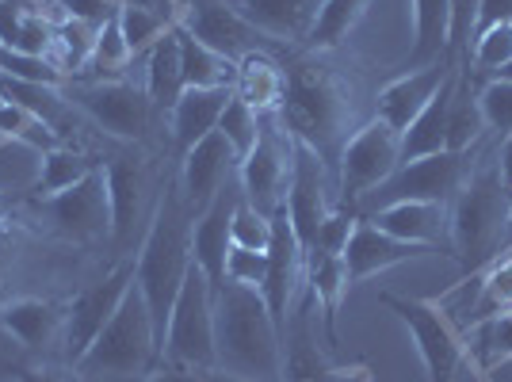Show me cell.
<instances>
[{
    "mask_svg": "<svg viewBox=\"0 0 512 382\" xmlns=\"http://www.w3.org/2000/svg\"><path fill=\"white\" fill-rule=\"evenodd\" d=\"M119 4L123 0H62V16L65 20L88 23L92 31H100L107 20L119 16Z\"/></svg>",
    "mask_w": 512,
    "mask_h": 382,
    "instance_id": "c3c4849f",
    "label": "cell"
},
{
    "mask_svg": "<svg viewBox=\"0 0 512 382\" xmlns=\"http://www.w3.org/2000/svg\"><path fill=\"white\" fill-rule=\"evenodd\" d=\"M268 279V253H249V249H234L226 256V283H241V287H253L260 291Z\"/></svg>",
    "mask_w": 512,
    "mask_h": 382,
    "instance_id": "bcb514c9",
    "label": "cell"
},
{
    "mask_svg": "<svg viewBox=\"0 0 512 382\" xmlns=\"http://www.w3.org/2000/svg\"><path fill=\"white\" fill-rule=\"evenodd\" d=\"M451 4V43H448V62L455 65L459 54H467L474 35H478V8L482 0H448Z\"/></svg>",
    "mask_w": 512,
    "mask_h": 382,
    "instance_id": "ee69618b",
    "label": "cell"
},
{
    "mask_svg": "<svg viewBox=\"0 0 512 382\" xmlns=\"http://www.w3.org/2000/svg\"><path fill=\"white\" fill-rule=\"evenodd\" d=\"M371 0H321L318 16H314V27L310 35L302 39V46L310 54H321V50H337V46L356 31V23L367 16Z\"/></svg>",
    "mask_w": 512,
    "mask_h": 382,
    "instance_id": "d6a6232c",
    "label": "cell"
},
{
    "mask_svg": "<svg viewBox=\"0 0 512 382\" xmlns=\"http://www.w3.org/2000/svg\"><path fill=\"white\" fill-rule=\"evenodd\" d=\"M272 230H276V218L253 211L245 199H237L234 222H230V245H234V249L268 253V249H272Z\"/></svg>",
    "mask_w": 512,
    "mask_h": 382,
    "instance_id": "b9f144b4",
    "label": "cell"
},
{
    "mask_svg": "<svg viewBox=\"0 0 512 382\" xmlns=\"http://www.w3.org/2000/svg\"><path fill=\"white\" fill-rule=\"evenodd\" d=\"M291 165H295V134L283 127L276 115H260V138H256L253 153L237 165L241 176V199L253 211L276 218V211L287 199V184H291Z\"/></svg>",
    "mask_w": 512,
    "mask_h": 382,
    "instance_id": "9c48e42d",
    "label": "cell"
},
{
    "mask_svg": "<svg viewBox=\"0 0 512 382\" xmlns=\"http://www.w3.org/2000/svg\"><path fill=\"white\" fill-rule=\"evenodd\" d=\"M234 100V85H218V88H184V96L172 104L169 111V130L176 153L184 157L192 146H199L211 130H218V119L226 104Z\"/></svg>",
    "mask_w": 512,
    "mask_h": 382,
    "instance_id": "cb8c5ba5",
    "label": "cell"
},
{
    "mask_svg": "<svg viewBox=\"0 0 512 382\" xmlns=\"http://www.w3.org/2000/svg\"><path fill=\"white\" fill-rule=\"evenodd\" d=\"M0 100L31 111L35 119H43L46 127H54L62 134V123L69 115V100L62 96L58 85H43V81H20V77H4L0 73Z\"/></svg>",
    "mask_w": 512,
    "mask_h": 382,
    "instance_id": "e575fe53",
    "label": "cell"
},
{
    "mask_svg": "<svg viewBox=\"0 0 512 382\" xmlns=\"http://www.w3.org/2000/svg\"><path fill=\"white\" fill-rule=\"evenodd\" d=\"M176 43H180V65H184V88H218L234 85L237 65L222 54H214L211 46H203L192 31H184L180 23H172Z\"/></svg>",
    "mask_w": 512,
    "mask_h": 382,
    "instance_id": "1f68e13d",
    "label": "cell"
},
{
    "mask_svg": "<svg viewBox=\"0 0 512 382\" xmlns=\"http://www.w3.org/2000/svg\"><path fill=\"white\" fill-rule=\"evenodd\" d=\"M234 92L253 107L256 115H276L283 107V92H287V77L264 50H253L237 62Z\"/></svg>",
    "mask_w": 512,
    "mask_h": 382,
    "instance_id": "f1b7e54d",
    "label": "cell"
},
{
    "mask_svg": "<svg viewBox=\"0 0 512 382\" xmlns=\"http://www.w3.org/2000/svg\"><path fill=\"white\" fill-rule=\"evenodd\" d=\"M142 88L150 92L153 107H165V111H172V104L184 96V65H180V43L172 27L146 50V85Z\"/></svg>",
    "mask_w": 512,
    "mask_h": 382,
    "instance_id": "4dcf8cb0",
    "label": "cell"
},
{
    "mask_svg": "<svg viewBox=\"0 0 512 382\" xmlns=\"http://www.w3.org/2000/svg\"><path fill=\"white\" fill-rule=\"evenodd\" d=\"M142 382H214V371H192V367H172V363H161V367L150 371Z\"/></svg>",
    "mask_w": 512,
    "mask_h": 382,
    "instance_id": "681fc988",
    "label": "cell"
},
{
    "mask_svg": "<svg viewBox=\"0 0 512 382\" xmlns=\"http://www.w3.org/2000/svg\"><path fill=\"white\" fill-rule=\"evenodd\" d=\"M165 363L192 367V371H218L214 356V291L199 268H188L184 287L176 295L165 337Z\"/></svg>",
    "mask_w": 512,
    "mask_h": 382,
    "instance_id": "ba28073f",
    "label": "cell"
},
{
    "mask_svg": "<svg viewBox=\"0 0 512 382\" xmlns=\"http://www.w3.org/2000/svg\"><path fill=\"white\" fill-rule=\"evenodd\" d=\"M512 226V191L501 184V172L478 169L467 176L448 203V241L463 276L482 272L493 256L501 253L505 230Z\"/></svg>",
    "mask_w": 512,
    "mask_h": 382,
    "instance_id": "277c9868",
    "label": "cell"
},
{
    "mask_svg": "<svg viewBox=\"0 0 512 382\" xmlns=\"http://www.w3.org/2000/svg\"><path fill=\"white\" fill-rule=\"evenodd\" d=\"M283 211L291 218V230L299 237L302 253L314 245V237L325 226V218L337 211V207H329V195H325L321 157L310 146H302L299 138H295V165H291V184H287Z\"/></svg>",
    "mask_w": 512,
    "mask_h": 382,
    "instance_id": "2e32d148",
    "label": "cell"
},
{
    "mask_svg": "<svg viewBox=\"0 0 512 382\" xmlns=\"http://www.w3.org/2000/svg\"><path fill=\"white\" fill-rule=\"evenodd\" d=\"M455 81H459V69H451L448 81L440 85V92L428 100L425 111L406 127V134H402V165H406V161H417V157H432V153H444V149H448V107H451Z\"/></svg>",
    "mask_w": 512,
    "mask_h": 382,
    "instance_id": "4316f807",
    "label": "cell"
},
{
    "mask_svg": "<svg viewBox=\"0 0 512 382\" xmlns=\"http://www.w3.org/2000/svg\"><path fill=\"white\" fill-rule=\"evenodd\" d=\"M214 356L218 371L253 382H283V340L260 291L226 283L214 295Z\"/></svg>",
    "mask_w": 512,
    "mask_h": 382,
    "instance_id": "7a4b0ae2",
    "label": "cell"
},
{
    "mask_svg": "<svg viewBox=\"0 0 512 382\" xmlns=\"http://www.w3.org/2000/svg\"><path fill=\"white\" fill-rule=\"evenodd\" d=\"M130 46L127 39H123V27H119V16L115 20H107L100 31H96V46H92V58H88L85 73L81 77H88V81H104V77H111V73H123L130 65Z\"/></svg>",
    "mask_w": 512,
    "mask_h": 382,
    "instance_id": "74e56055",
    "label": "cell"
},
{
    "mask_svg": "<svg viewBox=\"0 0 512 382\" xmlns=\"http://www.w3.org/2000/svg\"><path fill=\"white\" fill-rule=\"evenodd\" d=\"M455 65L440 62L428 69H406L402 77H394L390 85L379 92L375 100V119H383L390 130H398V138L406 134V127L428 107V100L440 92V85L448 81V73Z\"/></svg>",
    "mask_w": 512,
    "mask_h": 382,
    "instance_id": "ffe728a7",
    "label": "cell"
},
{
    "mask_svg": "<svg viewBox=\"0 0 512 382\" xmlns=\"http://www.w3.org/2000/svg\"><path fill=\"white\" fill-rule=\"evenodd\" d=\"M463 157L467 153H432V157H417L398 165L390 180L367 195V207L379 211L390 203H451V195L463 184Z\"/></svg>",
    "mask_w": 512,
    "mask_h": 382,
    "instance_id": "7c38bea8",
    "label": "cell"
},
{
    "mask_svg": "<svg viewBox=\"0 0 512 382\" xmlns=\"http://www.w3.org/2000/svg\"><path fill=\"white\" fill-rule=\"evenodd\" d=\"M379 302L409 329V337L417 344V356L425 363V379L455 382L459 363L467 360V344H463L459 329L444 314V306L432 302V298H406L394 295V291H383Z\"/></svg>",
    "mask_w": 512,
    "mask_h": 382,
    "instance_id": "52a82bcc",
    "label": "cell"
},
{
    "mask_svg": "<svg viewBox=\"0 0 512 382\" xmlns=\"http://www.w3.org/2000/svg\"><path fill=\"white\" fill-rule=\"evenodd\" d=\"M478 337L486 344V356L490 363H505L512 360V310H501V314H490L478 325Z\"/></svg>",
    "mask_w": 512,
    "mask_h": 382,
    "instance_id": "7dc6e473",
    "label": "cell"
},
{
    "mask_svg": "<svg viewBox=\"0 0 512 382\" xmlns=\"http://www.w3.org/2000/svg\"><path fill=\"white\" fill-rule=\"evenodd\" d=\"M241 191L230 184L214 195L211 203L192 218V264L207 276L211 291L218 295L226 287V256H230V222Z\"/></svg>",
    "mask_w": 512,
    "mask_h": 382,
    "instance_id": "e0dca14e",
    "label": "cell"
},
{
    "mask_svg": "<svg viewBox=\"0 0 512 382\" xmlns=\"http://www.w3.org/2000/svg\"><path fill=\"white\" fill-rule=\"evenodd\" d=\"M497 172H501V184L512 191V134H505V146L497 153Z\"/></svg>",
    "mask_w": 512,
    "mask_h": 382,
    "instance_id": "f5cc1de1",
    "label": "cell"
},
{
    "mask_svg": "<svg viewBox=\"0 0 512 382\" xmlns=\"http://www.w3.org/2000/svg\"><path fill=\"white\" fill-rule=\"evenodd\" d=\"M218 134L230 142V149L237 153V165H241L253 153L256 138H260V115L234 92V100L226 104L222 119H218Z\"/></svg>",
    "mask_w": 512,
    "mask_h": 382,
    "instance_id": "ab89813d",
    "label": "cell"
},
{
    "mask_svg": "<svg viewBox=\"0 0 512 382\" xmlns=\"http://www.w3.org/2000/svg\"><path fill=\"white\" fill-rule=\"evenodd\" d=\"M432 249L425 245H409V241H398V237L383 234L379 226H371L367 218H356L352 234H348V245H344V268H348V283H363V279L379 276V272H390L406 260H421Z\"/></svg>",
    "mask_w": 512,
    "mask_h": 382,
    "instance_id": "d6986e66",
    "label": "cell"
},
{
    "mask_svg": "<svg viewBox=\"0 0 512 382\" xmlns=\"http://www.w3.org/2000/svg\"><path fill=\"white\" fill-rule=\"evenodd\" d=\"M470 62L478 73H497L512 62V20L490 23V27H478L474 43H470Z\"/></svg>",
    "mask_w": 512,
    "mask_h": 382,
    "instance_id": "60d3db41",
    "label": "cell"
},
{
    "mask_svg": "<svg viewBox=\"0 0 512 382\" xmlns=\"http://www.w3.org/2000/svg\"><path fill=\"white\" fill-rule=\"evenodd\" d=\"M157 8H165L169 16H176V0H157Z\"/></svg>",
    "mask_w": 512,
    "mask_h": 382,
    "instance_id": "680465c9",
    "label": "cell"
},
{
    "mask_svg": "<svg viewBox=\"0 0 512 382\" xmlns=\"http://www.w3.org/2000/svg\"><path fill=\"white\" fill-rule=\"evenodd\" d=\"M478 104H482V115H486V127L512 134V81L493 77L490 85L478 92Z\"/></svg>",
    "mask_w": 512,
    "mask_h": 382,
    "instance_id": "f6af8a7d",
    "label": "cell"
},
{
    "mask_svg": "<svg viewBox=\"0 0 512 382\" xmlns=\"http://www.w3.org/2000/svg\"><path fill=\"white\" fill-rule=\"evenodd\" d=\"M226 4L264 39L276 43H302L321 8V0H226Z\"/></svg>",
    "mask_w": 512,
    "mask_h": 382,
    "instance_id": "603a6c76",
    "label": "cell"
},
{
    "mask_svg": "<svg viewBox=\"0 0 512 382\" xmlns=\"http://www.w3.org/2000/svg\"><path fill=\"white\" fill-rule=\"evenodd\" d=\"M31 211L62 241H73V245L111 241V199H107L104 161L92 172H85L73 188L46 195V199H31Z\"/></svg>",
    "mask_w": 512,
    "mask_h": 382,
    "instance_id": "8992f818",
    "label": "cell"
},
{
    "mask_svg": "<svg viewBox=\"0 0 512 382\" xmlns=\"http://www.w3.org/2000/svg\"><path fill=\"white\" fill-rule=\"evenodd\" d=\"M363 218L383 234L409 245H425V249H436L448 237V203H390Z\"/></svg>",
    "mask_w": 512,
    "mask_h": 382,
    "instance_id": "484cf974",
    "label": "cell"
},
{
    "mask_svg": "<svg viewBox=\"0 0 512 382\" xmlns=\"http://www.w3.org/2000/svg\"><path fill=\"white\" fill-rule=\"evenodd\" d=\"M54 46L62 50L58 54V69H62L65 77H77V73H85L88 58H92V46H96V31L88 27V23H77V20H65L54 27Z\"/></svg>",
    "mask_w": 512,
    "mask_h": 382,
    "instance_id": "f35d334b",
    "label": "cell"
},
{
    "mask_svg": "<svg viewBox=\"0 0 512 382\" xmlns=\"http://www.w3.org/2000/svg\"><path fill=\"white\" fill-rule=\"evenodd\" d=\"M58 4H62V0H58Z\"/></svg>",
    "mask_w": 512,
    "mask_h": 382,
    "instance_id": "91938a15",
    "label": "cell"
},
{
    "mask_svg": "<svg viewBox=\"0 0 512 382\" xmlns=\"http://www.w3.org/2000/svg\"><path fill=\"white\" fill-rule=\"evenodd\" d=\"M302 283H306V256H302L299 237L291 230V218L279 207L276 230H272V249H268V279L260 287V295L268 302V314L276 321L279 340L287 333V321H291V310L299 302Z\"/></svg>",
    "mask_w": 512,
    "mask_h": 382,
    "instance_id": "9a60e30c",
    "label": "cell"
},
{
    "mask_svg": "<svg viewBox=\"0 0 512 382\" xmlns=\"http://www.w3.org/2000/svg\"><path fill=\"white\" fill-rule=\"evenodd\" d=\"M157 367H161V348H157L150 310L138 295V287L123 298V306L104 325V333L88 344L85 356L73 363V371L81 379H96V375L146 379Z\"/></svg>",
    "mask_w": 512,
    "mask_h": 382,
    "instance_id": "5b68a950",
    "label": "cell"
},
{
    "mask_svg": "<svg viewBox=\"0 0 512 382\" xmlns=\"http://www.w3.org/2000/svg\"><path fill=\"white\" fill-rule=\"evenodd\" d=\"M69 104L81 107L96 127L119 142H142L153 123L150 92L127 81H81L69 88Z\"/></svg>",
    "mask_w": 512,
    "mask_h": 382,
    "instance_id": "8fae6325",
    "label": "cell"
},
{
    "mask_svg": "<svg viewBox=\"0 0 512 382\" xmlns=\"http://www.w3.org/2000/svg\"><path fill=\"white\" fill-rule=\"evenodd\" d=\"M287 92L279 119L283 127L299 138L302 146H310L321 161L333 157L348 142V123H352V92L344 81L321 62H291L283 69Z\"/></svg>",
    "mask_w": 512,
    "mask_h": 382,
    "instance_id": "3957f363",
    "label": "cell"
},
{
    "mask_svg": "<svg viewBox=\"0 0 512 382\" xmlns=\"http://www.w3.org/2000/svg\"><path fill=\"white\" fill-rule=\"evenodd\" d=\"M214 382H253V379H241V375H230V371H214Z\"/></svg>",
    "mask_w": 512,
    "mask_h": 382,
    "instance_id": "9f6ffc18",
    "label": "cell"
},
{
    "mask_svg": "<svg viewBox=\"0 0 512 382\" xmlns=\"http://www.w3.org/2000/svg\"><path fill=\"white\" fill-rule=\"evenodd\" d=\"M337 161H341L344 207H356L402 165V138H398V130L386 127L383 119H371L367 127L352 130Z\"/></svg>",
    "mask_w": 512,
    "mask_h": 382,
    "instance_id": "30bf717a",
    "label": "cell"
},
{
    "mask_svg": "<svg viewBox=\"0 0 512 382\" xmlns=\"http://www.w3.org/2000/svg\"><path fill=\"white\" fill-rule=\"evenodd\" d=\"M134 291V260H119L100 283L85 287L81 295L65 306V333L62 344L69 360L77 363L88 352V344L104 333V325L115 318V310L123 306V298Z\"/></svg>",
    "mask_w": 512,
    "mask_h": 382,
    "instance_id": "4fadbf2b",
    "label": "cell"
},
{
    "mask_svg": "<svg viewBox=\"0 0 512 382\" xmlns=\"http://www.w3.org/2000/svg\"><path fill=\"white\" fill-rule=\"evenodd\" d=\"M512 20V0H482L478 8V27H490V23Z\"/></svg>",
    "mask_w": 512,
    "mask_h": 382,
    "instance_id": "816d5d0a",
    "label": "cell"
},
{
    "mask_svg": "<svg viewBox=\"0 0 512 382\" xmlns=\"http://www.w3.org/2000/svg\"><path fill=\"white\" fill-rule=\"evenodd\" d=\"M0 329L12 340H20L23 348L43 352L50 344H58L65 333V306L54 298L20 295L0 302Z\"/></svg>",
    "mask_w": 512,
    "mask_h": 382,
    "instance_id": "44dd1931",
    "label": "cell"
},
{
    "mask_svg": "<svg viewBox=\"0 0 512 382\" xmlns=\"http://www.w3.org/2000/svg\"><path fill=\"white\" fill-rule=\"evenodd\" d=\"M107 169V199H111V245L127 249L134 226L142 222V203L150 191V172L142 161L130 157H111Z\"/></svg>",
    "mask_w": 512,
    "mask_h": 382,
    "instance_id": "7402d4cb",
    "label": "cell"
},
{
    "mask_svg": "<svg viewBox=\"0 0 512 382\" xmlns=\"http://www.w3.org/2000/svg\"><path fill=\"white\" fill-rule=\"evenodd\" d=\"M192 218L195 214L184 203L180 188H169L157 199L150 222H146V234H142V245L134 253V287L150 310L161 363H165L172 306H176L188 268H192Z\"/></svg>",
    "mask_w": 512,
    "mask_h": 382,
    "instance_id": "6da1fadb",
    "label": "cell"
},
{
    "mask_svg": "<svg viewBox=\"0 0 512 382\" xmlns=\"http://www.w3.org/2000/svg\"><path fill=\"white\" fill-rule=\"evenodd\" d=\"M16 382H81L77 371H62V367H27L16 375Z\"/></svg>",
    "mask_w": 512,
    "mask_h": 382,
    "instance_id": "f907efd6",
    "label": "cell"
},
{
    "mask_svg": "<svg viewBox=\"0 0 512 382\" xmlns=\"http://www.w3.org/2000/svg\"><path fill=\"white\" fill-rule=\"evenodd\" d=\"M482 130L490 127H486V115L478 104V92H470V69H459V81H455L448 107V149L451 153H467L482 138Z\"/></svg>",
    "mask_w": 512,
    "mask_h": 382,
    "instance_id": "d590c367",
    "label": "cell"
},
{
    "mask_svg": "<svg viewBox=\"0 0 512 382\" xmlns=\"http://www.w3.org/2000/svg\"><path fill=\"white\" fill-rule=\"evenodd\" d=\"M512 310V253L509 256H493L486 264V276H482V302H478V314L490 318Z\"/></svg>",
    "mask_w": 512,
    "mask_h": 382,
    "instance_id": "7bdbcfd3",
    "label": "cell"
},
{
    "mask_svg": "<svg viewBox=\"0 0 512 382\" xmlns=\"http://www.w3.org/2000/svg\"><path fill=\"white\" fill-rule=\"evenodd\" d=\"M12 264H16V241L4 234V226H0V283H4Z\"/></svg>",
    "mask_w": 512,
    "mask_h": 382,
    "instance_id": "db71d44e",
    "label": "cell"
},
{
    "mask_svg": "<svg viewBox=\"0 0 512 382\" xmlns=\"http://www.w3.org/2000/svg\"><path fill=\"white\" fill-rule=\"evenodd\" d=\"M119 27H123V39H127L130 54H146L165 31L172 27L169 12H157V4L150 0H123L119 4Z\"/></svg>",
    "mask_w": 512,
    "mask_h": 382,
    "instance_id": "8d00e7d4",
    "label": "cell"
},
{
    "mask_svg": "<svg viewBox=\"0 0 512 382\" xmlns=\"http://www.w3.org/2000/svg\"><path fill=\"white\" fill-rule=\"evenodd\" d=\"M448 43H451L448 0H413V50H409L406 69H428V65L448 62Z\"/></svg>",
    "mask_w": 512,
    "mask_h": 382,
    "instance_id": "83f0119b",
    "label": "cell"
},
{
    "mask_svg": "<svg viewBox=\"0 0 512 382\" xmlns=\"http://www.w3.org/2000/svg\"><path fill=\"white\" fill-rule=\"evenodd\" d=\"M493 77H497V81H512V62L505 65V69H497V73H493Z\"/></svg>",
    "mask_w": 512,
    "mask_h": 382,
    "instance_id": "6f0895ef",
    "label": "cell"
},
{
    "mask_svg": "<svg viewBox=\"0 0 512 382\" xmlns=\"http://www.w3.org/2000/svg\"><path fill=\"white\" fill-rule=\"evenodd\" d=\"M20 199H27V195H12V191L0 188V226L8 222V214L16 211V203H20Z\"/></svg>",
    "mask_w": 512,
    "mask_h": 382,
    "instance_id": "11a10c76",
    "label": "cell"
},
{
    "mask_svg": "<svg viewBox=\"0 0 512 382\" xmlns=\"http://www.w3.org/2000/svg\"><path fill=\"white\" fill-rule=\"evenodd\" d=\"M100 165V161H92L85 153H73V149H46L39 153V172H35V180L23 188L27 199H46V195H58V191L73 188L85 172H92Z\"/></svg>",
    "mask_w": 512,
    "mask_h": 382,
    "instance_id": "836d02e7",
    "label": "cell"
},
{
    "mask_svg": "<svg viewBox=\"0 0 512 382\" xmlns=\"http://www.w3.org/2000/svg\"><path fill=\"white\" fill-rule=\"evenodd\" d=\"M172 23H180L184 31H192L203 46H211L214 54L230 58V62H241L245 54H253L268 43L256 27L237 16L226 0H176V16Z\"/></svg>",
    "mask_w": 512,
    "mask_h": 382,
    "instance_id": "5bb4252c",
    "label": "cell"
},
{
    "mask_svg": "<svg viewBox=\"0 0 512 382\" xmlns=\"http://www.w3.org/2000/svg\"><path fill=\"white\" fill-rule=\"evenodd\" d=\"M0 46L27 58H46L54 50V23L23 8L20 0H0Z\"/></svg>",
    "mask_w": 512,
    "mask_h": 382,
    "instance_id": "f546056e",
    "label": "cell"
},
{
    "mask_svg": "<svg viewBox=\"0 0 512 382\" xmlns=\"http://www.w3.org/2000/svg\"><path fill=\"white\" fill-rule=\"evenodd\" d=\"M234 169H237V153L218 130H211L199 146H192L180 157V195L192 207V214L203 211L214 195L226 188V180H230Z\"/></svg>",
    "mask_w": 512,
    "mask_h": 382,
    "instance_id": "ac0fdd59",
    "label": "cell"
},
{
    "mask_svg": "<svg viewBox=\"0 0 512 382\" xmlns=\"http://www.w3.org/2000/svg\"><path fill=\"white\" fill-rule=\"evenodd\" d=\"M306 283L314 306L321 310V329H325V344L337 348L341 344V310L348 298V268H344L341 253H325V249H310L306 253Z\"/></svg>",
    "mask_w": 512,
    "mask_h": 382,
    "instance_id": "d4e9b609",
    "label": "cell"
}]
</instances>
